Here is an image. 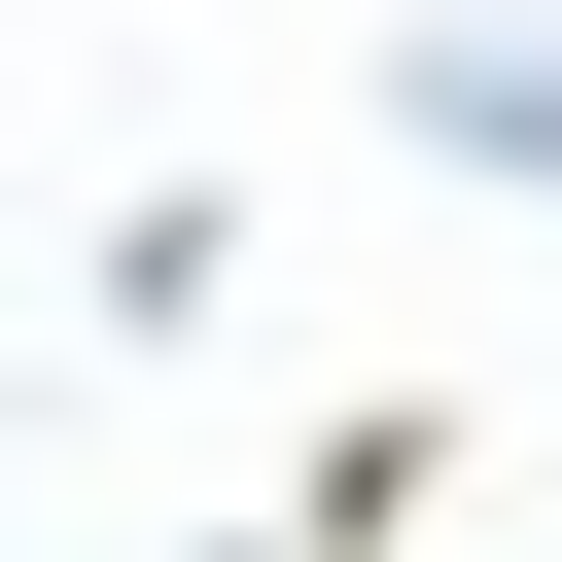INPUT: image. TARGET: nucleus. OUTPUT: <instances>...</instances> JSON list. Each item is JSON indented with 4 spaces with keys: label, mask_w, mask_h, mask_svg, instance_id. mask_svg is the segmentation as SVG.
<instances>
[{
    "label": "nucleus",
    "mask_w": 562,
    "mask_h": 562,
    "mask_svg": "<svg viewBox=\"0 0 562 562\" xmlns=\"http://www.w3.org/2000/svg\"><path fill=\"white\" fill-rule=\"evenodd\" d=\"M386 140L492 176V211H562V35H527V0H422V35H386Z\"/></svg>",
    "instance_id": "f257e3e1"
}]
</instances>
